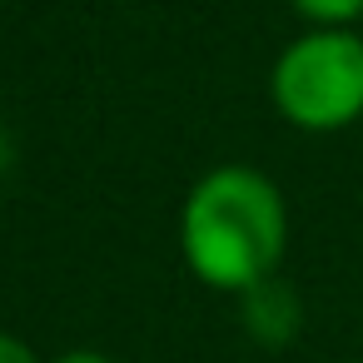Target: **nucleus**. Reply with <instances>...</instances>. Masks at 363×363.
I'll use <instances>...</instances> for the list:
<instances>
[{
  "instance_id": "f257e3e1",
  "label": "nucleus",
  "mask_w": 363,
  "mask_h": 363,
  "mask_svg": "<svg viewBox=\"0 0 363 363\" xmlns=\"http://www.w3.org/2000/svg\"><path fill=\"white\" fill-rule=\"evenodd\" d=\"M289 209L269 174L249 164H219L194 179L179 209V249L194 279L209 289L244 294L249 284L269 279L284 259Z\"/></svg>"
},
{
  "instance_id": "f03ea898",
  "label": "nucleus",
  "mask_w": 363,
  "mask_h": 363,
  "mask_svg": "<svg viewBox=\"0 0 363 363\" xmlns=\"http://www.w3.org/2000/svg\"><path fill=\"white\" fill-rule=\"evenodd\" d=\"M269 95L274 110L308 135L353 125L363 115V35H353L348 26H313L274 60Z\"/></svg>"
},
{
  "instance_id": "7ed1b4c3",
  "label": "nucleus",
  "mask_w": 363,
  "mask_h": 363,
  "mask_svg": "<svg viewBox=\"0 0 363 363\" xmlns=\"http://www.w3.org/2000/svg\"><path fill=\"white\" fill-rule=\"evenodd\" d=\"M239 313H244V328L254 343L264 348H284L298 338V323H303V298L294 294V284H284L279 274L249 284L239 294Z\"/></svg>"
},
{
  "instance_id": "20e7f679",
  "label": "nucleus",
  "mask_w": 363,
  "mask_h": 363,
  "mask_svg": "<svg viewBox=\"0 0 363 363\" xmlns=\"http://www.w3.org/2000/svg\"><path fill=\"white\" fill-rule=\"evenodd\" d=\"M289 6L308 26H328V30H343V26L363 21V0H289Z\"/></svg>"
},
{
  "instance_id": "39448f33",
  "label": "nucleus",
  "mask_w": 363,
  "mask_h": 363,
  "mask_svg": "<svg viewBox=\"0 0 363 363\" xmlns=\"http://www.w3.org/2000/svg\"><path fill=\"white\" fill-rule=\"evenodd\" d=\"M0 363H40V358H35V348L26 338H16V333L0 328Z\"/></svg>"
},
{
  "instance_id": "423d86ee",
  "label": "nucleus",
  "mask_w": 363,
  "mask_h": 363,
  "mask_svg": "<svg viewBox=\"0 0 363 363\" xmlns=\"http://www.w3.org/2000/svg\"><path fill=\"white\" fill-rule=\"evenodd\" d=\"M50 363H115V358H105L100 348H70V353H60V358H50Z\"/></svg>"
},
{
  "instance_id": "0eeeda50",
  "label": "nucleus",
  "mask_w": 363,
  "mask_h": 363,
  "mask_svg": "<svg viewBox=\"0 0 363 363\" xmlns=\"http://www.w3.org/2000/svg\"><path fill=\"white\" fill-rule=\"evenodd\" d=\"M11 164H16V145H11V135H6V125H0V179L11 174Z\"/></svg>"
}]
</instances>
